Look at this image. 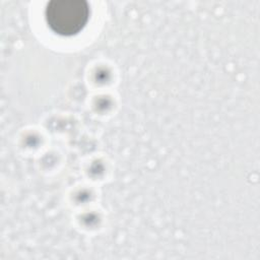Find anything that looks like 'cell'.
<instances>
[{
	"label": "cell",
	"mask_w": 260,
	"mask_h": 260,
	"mask_svg": "<svg viewBox=\"0 0 260 260\" xmlns=\"http://www.w3.org/2000/svg\"><path fill=\"white\" fill-rule=\"evenodd\" d=\"M49 28L62 37L80 32L89 19V6L83 0H52L45 9Z\"/></svg>",
	"instance_id": "obj_1"
}]
</instances>
